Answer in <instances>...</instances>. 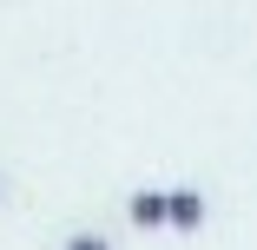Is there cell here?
I'll return each instance as SVG.
<instances>
[{
	"instance_id": "obj_1",
	"label": "cell",
	"mask_w": 257,
	"mask_h": 250,
	"mask_svg": "<svg viewBox=\"0 0 257 250\" xmlns=\"http://www.w3.org/2000/svg\"><path fill=\"white\" fill-rule=\"evenodd\" d=\"M165 224L172 230H198L204 224V197L198 191H165Z\"/></svg>"
},
{
	"instance_id": "obj_2",
	"label": "cell",
	"mask_w": 257,
	"mask_h": 250,
	"mask_svg": "<svg viewBox=\"0 0 257 250\" xmlns=\"http://www.w3.org/2000/svg\"><path fill=\"white\" fill-rule=\"evenodd\" d=\"M125 211H132L139 230H159V224H165V191H132V204H125Z\"/></svg>"
},
{
	"instance_id": "obj_3",
	"label": "cell",
	"mask_w": 257,
	"mask_h": 250,
	"mask_svg": "<svg viewBox=\"0 0 257 250\" xmlns=\"http://www.w3.org/2000/svg\"><path fill=\"white\" fill-rule=\"evenodd\" d=\"M66 250H112V243L99 237V230H79V237H66Z\"/></svg>"
}]
</instances>
